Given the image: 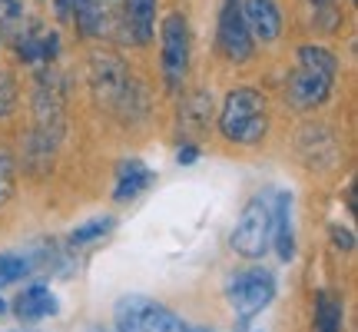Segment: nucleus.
<instances>
[{
    "label": "nucleus",
    "mask_w": 358,
    "mask_h": 332,
    "mask_svg": "<svg viewBox=\"0 0 358 332\" xmlns=\"http://www.w3.org/2000/svg\"><path fill=\"white\" fill-rule=\"evenodd\" d=\"M268 130L266 97L252 87H236L226 93L222 110H219V133L229 143L239 146H256Z\"/></svg>",
    "instance_id": "2"
},
{
    "label": "nucleus",
    "mask_w": 358,
    "mask_h": 332,
    "mask_svg": "<svg viewBox=\"0 0 358 332\" xmlns=\"http://www.w3.org/2000/svg\"><path fill=\"white\" fill-rule=\"evenodd\" d=\"M116 226V219L113 216H93L87 219V223H80L77 230L70 233V246H90V243H96V240H103L106 233Z\"/></svg>",
    "instance_id": "17"
},
{
    "label": "nucleus",
    "mask_w": 358,
    "mask_h": 332,
    "mask_svg": "<svg viewBox=\"0 0 358 332\" xmlns=\"http://www.w3.org/2000/svg\"><path fill=\"white\" fill-rule=\"evenodd\" d=\"M3 312H7V303H3V299H0V316H3Z\"/></svg>",
    "instance_id": "27"
},
{
    "label": "nucleus",
    "mask_w": 358,
    "mask_h": 332,
    "mask_svg": "<svg viewBox=\"0 0 358 332\" xmlns=\"http://www.w3.org/2000/svg\"><path fill=\"white\" fill-rule=\"evenodd\" d=\"M156 173L143 163L140 156H129L116 166V186H113V200L116 203H133L140 193H146L153 186Z\"/></svg>",
    "instance_id": "13"
},
{
    "label": "nucleus",
    "mask_w": 358,
    "mask_h": 332,
    "mask_svg": "<svg viewBox=\"0 0 358 332\" xmlns=\"http://www.w3.org/2000/svg\"><path fill=\"white\" fill-rule=\"evenodd\" d=\"M345 329V309L329 289H322L315 299V332H342Z\"/></svg>",
    "instance_id": "15"
},
{
    "label": "nucleus",
    "mask_w": 358,
    "mask_h": 332,
    "mask_svg": "<svg viewBox=\"0 0 358 332\" xmlns=\"http://www.w3.org/2000/svg\"><path fill=\"white\" fill-rule=\"evenodd\" d=\"M252 47H256V40H252L249 27H245L239 4H226L222 13H219V50L226 53L229 60L243 64V60L252 57Z\"/></svg>",
    "instance_id": "8"
},
{
    "label": "nucleus",
    "mask_w": 358,
    "mask_h": 332,
    "mask_svg": "<svg viewBox=\"0 0 358 332\" xmlns=\"http://www.w3.org/2000/svg\"><path fill=\"white\" fill-rule=\"evenodd\" d=\"M13 186H17V163H13V153L0 146V209L7 206V200L13 196Z\"/></svg>",
    "instance_id": "19"
},
{
    "label": "nucleus",
    "mask_w": 358,
    "mask_h": 332,
    "mask_svg": "<svg viewBox=\"0 0 358 332\" xmlns=\"http://www.w3.org/2000/svg\"><path fill=\"white\" fill-rule=\"evenodd\" d=\"M226 296H229L232 309H236V316H239V329H245V326L275 299V276H272V269H266V266L243 269L239 276L229 279Z\"/></svg>",
    "instance_id": "5"
},
{
    "label": "nucleus",
    "mask_w": 358,
    "mask_h": 332,
    "mask_svg": "<svg viewBox=\"0 0 358 332\" xmlns=\"http://www.w3.org/2000/svg\"><path fill=\"white\" fill-rule=\"evenodd\" d=\"M239 11H243V20L252 40L272 43L282 34V11L275 7V0H245Z\"/></svg>",
    "instance_id": "12"
},
{
    "label": "nucleus",
    "mask_w": 358,
    "mask_h": 332,
    "mask_svg": "<svg viewBox=\"0 0 358 332\" xmlns=\"http://www.w3.org/2000/svg\"><path fill=\"white\" fill-rule=\"evenodd\" d=\"M127 37L133 43H150L156 34V0H127Z\"/></svg>",
    "instance_id": "14"
},
{
    "label": "nucleus",
    "mask_w": 358,
    "mask_h": 332,
    "mask_svg": "<svg viewBox=\"0 0 358 332\" xmlns=\"http://www.w3.org/2000/svg\"><path fill=\"white\" fill-rule=\"evenodd\" d=\"M57 312H60V299H57V293H53L50 286H43V282H34V286L20 289L17 299H13V316L24 322V326L53 319Z\"/></svg>",
    "instance_id": "10"
},
{
    "label": "nucleus",
    "mask_w": 358,
    "mask_h": 332,
    "mask_svg": "<svg viewBox=\"0 0 358 332\" xmlns=\"http://www.w3.org/2000/svg\"><path fill=\"white\" fill-rule=\"evenodd\" d=\"M113 326H116V332H182L186 329L173 309H166L163 303H156V299L136 296V293L116 299Z\"/></svg>",
    "instance_id": "3"
},
{
    "label": "nucleus",
    "mask_w": 358,
    "mask_h": 332,
    "mask_svg": "<svg viewBox=\"0 0 358 332\" xmlns=\"http://www.w3.org/2000/svg\"><path fill=\"white\" fill-rule=\"evenodd\" d=\"M335 70H338V60L325 47H319V43L299 47V67L289 74V87H285L289 103L295 110L322 106L335 87Z\"/></svg>",
    "instance_id": "1"
},
{
    "label": "nucleus",
    "mask_w": 358,
    "mask_h": 332,
    "mask_svg": "<svg viewBox=\"0 0 358 332\" xmlns=\"http://www.w3.org/2000/svg\"><path fill=\"white\" fill-rule=\"evenodd\" d=\"M13 47L24 64H53L60 53V34L43 24H30L24 34H17Z\"/></svg>",
    "instance_id": "11"
},
{
    "label": "nucleus",
    "mask_w": 358,
    "mask_h": 332,
    "mask_svg": "<svg viewBox=\"0 0 358 332\" xmlns=\"http://www.w3.org/2000/svg\"><path fill=\"white\" fill-rule=\"evenodd\" d=\"M176 160H179L182 166H192L196 160H199V146H196V143H186V146H179Z\"/></svg>",
    "instance_id": "24"
},
{
    "label": "nucleus",
    "mask_w": 358,
    "mask_h": 332,
    "mask_svg": "<svg viewBox=\"0 0 358 332\" xmlns=\"http://www.w3.org/2000/svg\"><path fill=\"white\" fill-rule=\"evenodd\" d=\"M315 4H329V0H315Z\"/></svg>",
    "instance_id": "29"
},
{
    "label": "nucleus",
    "mask_w": 358,
    "mask_h": 332,
    "mask_svg": "<svg viewBox=\"0 0 358 332\" xmlns=\"http://www.w3.org/2000/svg\"><path fill=\"white\" fill-rule=\"evenodd\" d=\"M17 103V83L10 74H0V116H7Z\"/></svg>",
    "instance_id": "22"
},
{
    "label": "nucleus",
    "mask_w": 358,
    "mask_h": 332,
    "mask_svg": "<svg viewBox=\"0 0 358 332\" xmlns=\"http://www.w3.org/2000/svg\"><path fill=\"white\" fill-rule=\"evenodd\" d=\"M13 332H37V329H13Z\"/></svg>",
    "instance_id": "28"
},
{
    "label": "nucleus",
    "mask_w": 358,
    "mask_h": 332,
    "mask_svg": "<svg viewBox=\"0 0 358 332\" xmlns=\"http://www.w3.org/2000/svg\"><path fill=\"white\" fill-rule=\"evenodd\" d=\"M24 11H27V0H0V30L20 27Z\"/></svg>",
    "instance_id": "21"
},
{
    "label": "nucleus",
    "mask_w": 358,
    "mask_h": 332,
    "mask_svg": "<svg viewBox=\"0 0 358 332\" xmlns=\"http://www.w3.org/2000/svg\"><path fill=\"white\" fill-rule=\"evenodd\" d=\"M53 11H57V20H70V0H53Z\"/></svg>",
    "instance_id": "25"
},
{
    "label": "nucleus",
    "mask_w": 358,
    "mask_h": 332,
    "mask_svg": "<svg viewBox=\"0 0 358 332\" xmlns=\"http://www.w3.org/2000/svg\"><path fill=\"white\" fill-rule=\"evenodd\" d=\"M206 103H213V100H206L203 93H196V97L182 106V110H186V113H182V127L196 133V130H203L206 123H209V116H206Z\"/></svg>",
    "instance_id": "20"
},
{
    "label": "nucleus",
    "mask_w": 358,
    "mask_h": 332,
    "mask_svg": "<svg viewBox=\"0 0 358 332\" xmlns=\"http://www.w3.org/2000/svg\"><path fill=\"white\" fill-rule=\"evenodd\" d=\"M90 90L100 106H110V110H123L133 100V77L123 67V60H116L110 53H93L90 60Z\"/></svg>",
    "instance_id": "6"
},
{
    "label": "nucleus",
    "mask_w": 358,
    "mask_h": 332,
    "mask_svg": "<svg viewBox=\"0 0 358 332\" xmlns=\"http://www.w3.org/2000/svg\"><path fill=\"white\" fill-rule=\"evenodd\" d=\"M96 4H106V0H96Z\"/></svg>",
    "instance_id": "31"
},
{
    "label": "nucleus",
    "mask_w": 358,
    "mask_h": 332,
    "mask_svg": "<svg viewBox=\"0 0 358 332\" xmlns=\"http://www.w3.org/2000/svg\"><path fill=\"white\" fill-rule=\"evenodd\" d=\"M226 4H239V0H226Z\"/></svg>",
    "instance_id": "30"
},
{
    "label": "nucleus",
    "mask_w": 358,
    "mask_h": 332,
    "mask_svg": "<svg viewBox=\"0 0 358 332\" xmlns=\"http://www.w3.org/2000/svg\"><path fill=\"white\" fill-rule=\"evenodd\" d=\"M272 249L282 263H292L295 259V226H292V193L289 190H275L272 193Z\"/></svg>",
    "instance_id": "9"
},
{
    "label": "nucleus",
    "mask_w": 358,
    "mask_h": 332,
    "mask_svg": "<svg viewBox=\"0 0 358 332\" xmlns=\"http://www.w3.org/2000/svg\"><path fill=\"white\" fill-rule=\"evenodd\" d=\"M30 272H34V263L24 253H0V286H10Z\"/></svg>",
    "instance_id": "18"
},
{
    "label": "nucleus",
    "mask_w": 358,
    "mask_h": 332,
    "mask_svg": "<svg viewBox=\"0 0 358 332\" xmlns=\"http://www.w3.org/2000/svg\"><path fill=\"white\" fill-rule=\"evenodd\" d=\"M159 40H163V77H166V87L176 90L186 74H189V53H192V40H189V24L179 11L166 13V20L159 27Z\"/></svg>",
    "instance_id": "7"
},
{
    "label": "nucleus",
    "mask_w": 358,
    "mask_h": 332,
    "mask_svg": "<svg viewBox=\"0 0 358 332\" xmlns=\"http://www.w3.org/2000/svg\"><path fill=\"white\" fill-rule=\"evenodd\" d=\"M329 233H332V243L338 246L342 253H352V249H355V236H352V230H345V226L332 223V226H329Z\"/></svg>",
    "instance_id": "23"
},
{
    "label": "nucleus",
    "mask_w": 358,
    "mask_h": 332,
    "mask_svg": "<svg viewBox=\"0 0 358 332\" xmlns=\"http://www.w3.org/2000/svg\"><path fill=\"white\" fill-rule=\"evenodd\" d=\"M70 17L77 20L83 37H96L103 34V11L96 0H70Z\"/></svg>",
    "instance_id": "16"
},
{
    "label": "nucleus",
    "mask_w": 358,
    "mask_h": 332,
    "mask_svg": "<svg viewBox=\"0 0 358 332\" xmlns=\"http://www.w3.org/2000/svg\"><path fill=\"white\" fill-rule=\"evenodd\" d=\"M232 249L243 259H262L272 249V209L266 196H252L232 226Z\"/></svg>",
    "instance_id": "4"
},
{
    "label": "nucleus",
    "mask_w": 358,
    "mask_h": 332,
    "mask_svg": "<svg viewBox=\"0 0 358 332\" xmlns=\"http://www.w3.org/2000/svg\"><path fill=\"white\" fill-rule=\"evenodd\" d=\"M182 332H213V329H203V326H186Z\"/></svg>",
    "instance_id": "26"
}]
</instances>
